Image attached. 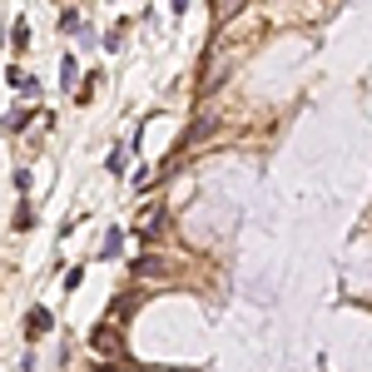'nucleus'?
I'll return each instance as SVG.
<instances>
[{
	"label": "nucleus",
	"mask_w": 372,
	"mask_h": 372,
	"mask_svg": "<svg viewBox=\"0 0 372 372\" xmlns=\"http://www.w3.org/2000/svg\"><path fill=\"white\" fill-rule=\"evenodd\" d=\"M6 80H10V90H15V94H25V99H35V94H40V80H35V75H20V70H10Z\"/></svg>",
	"instance_id": "f257e3e1"
},
{
	"label": "nucleus",
	"mask_w": 372,
	"mask_h": 372,
	"mask_svg": "<svg viewBox=\"0 0 372 372\" xmlns=\"http://www.w3.org/2000/svg\"><path fill=\"white\" fill-rule=\"evenodd\" d=\"M25 328H30V338L50 333V313H45V308H30V317H25Z\"/></svg>",
	"instance_id": "f03ea898"
},
{
	"label": "nucleus",
	"mask_w": 372,
	"mask_h": 372,
	"mask_svg": "<svg viewBox=\"0 0 372 372\" xmlns=\"http://www.w3.org/2000/svg\"><path fill=\"white\" fill-rule=\"evenodd\" d=\"M120 243H124V234H120V229H110V238H104V248H99V253H104V258H115V253H120Z\"/></svg>",
	"instance_id": "7ed1b4c3"
},
{
	"label": "nucleus",
	"mask_w": 372,
	"mask_h": 372,
	"mask_svg": "<svg viewBox=\"0 0 372 372\" xmlns=\"http://www.w3.org/2000/svg\"><path fill=\"white\" fill-rule=\"evenodd\" d=\"M10 45H30V25H25V20L10 25Z\"/></svg>",
	"instance_id": "20e7f679"
},
{
	"label": "nucleus",
	"mask_w": 372,
	"mask_h": 372,
	"mask_svg": "<svg viewBox=\"0 0 372 372\" xmlns=\"http://www.w3.org/2000/svg\"><path fill=\"white\" fill-rule=\"evenodd\" d=\"M75 70H80V65H75V55H65V60H60V80H75Z\"/></svg>",
	"instance_id": "39448f33"
}]
</instances>
